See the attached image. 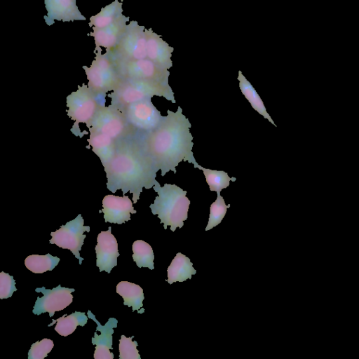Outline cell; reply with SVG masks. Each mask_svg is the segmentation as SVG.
I'll list each match as a JSON object with an SVG mask.
<instances>
[{
    "label": "cell",
    "instance_id": "13",
    "mask_svg": "<svg viewBox=\"0 0 359 359\" xmlns=\"http://www.w3.org/2000/svg\"><path fill=\"white\" fill-rule=\"evenodd\" d=\"M111 227L109 226L106 231H101L97 238L96 266L101 272L105 271L109 273L111 269L117 265V258L120 255L118 250V243L114 236L111 233Z\"/></svg>",
    "mask_w": 359,
    "mask_h": 359
},
{
    "label": "cell",
    "instance_id": "24",
    "mask_svg": "<svg viewBox=\"0 0 359 359\" xmlns=\"http://www.w3.org/2000/svg\"><path fill=\"white\" fill-rule=\"evenodd\" d=\"M122 4V1L115 0L102 8L99 13L90 18L89 27L103 28L114 22L123 15Z\"/></svg>",
    "mask_w": 359,
    "mask_h": 359
},
{
    "label": "cell",
    "instance_id": "4",
    "mask_svg": "<svg viewBox=\"0 0 359 359\" xmlns=\"http://www.w3.org/2000/svg\"><path fill=\"white\" fill-rule=\"evenodd\" d=\"M154 95L163 97L176 103L174 93L169 84L130 79H121L114 90L107 94L110 105L122 110L126 106Z\"/></svg>",
    "mask_w": 359,
    "mask_h": 359
},
{
    "label": "cell",
    "instance_id": "31",
    "mask_svg": "<svg viewBox=\"0 0 359 359\" xmlns=\"http://www.w3.org/2000/svg\"><path fill=\"white\" fill-rule=\"evenodd\" d=\"M15 281L13 277L7 273H0V299H7L16 291Z\"/></svg>",
    "mask_w": 359,
    "mask_h": 359
},
{
    "label": "cell",
    "instance_id": "8",
    "mask_svg": "<svg viewBox=\"0 0 359 359\" xmlns=\"http://www.w3.org/2000/svg\"><path fill=\"white\" fill-rule=\"evenodd\" d=\"M144 26L137 21H131L117 46L107 50L112 61H125L147 58V39Z\"/></svg>",
    "mask_w": 359,
    "mask_h": 359
},
{
    "label": "cell",
    "instance_id": "25",
    "mask_svg": "<svg viewBox=\"0 0 359 359\" xmlns=\"http://www.w3.org/2000/svg\"><path fill=\"white\" fill-rule=\"evenodd\" d=\"M193 165L194 168L203 171L209 189L212 191H221L229 186L231 181L235 182L236 180L235 177H230L225 171L205 168L196 161Z\"/></svg>",
    "mask_w": 359,
    "mask_h": 359
},
{
    "label": "cell",
    "instance_id": "5",
    "mask_svg": "<svg viewBox=\"0 0 359 359\" xmlns=\"http://www.w3.org/2000/svg\"><path fill=\"white\" fill-rule=\"evenodd\" d=\"M100 46H95V57L90 67L83 66L88 81V86L99 99L105 102L107 93L112 91L121 78L108 54H102Z\"/></svg>",
    "mask_w": 359,
    "mask_h": 359
},
{
    "label": "cell",
    "instance_id": "29",
    "mask_svg": "<svg viewBox=\"0 0 359 359\" xmlns=\"http://www.w3.org/2000/svg\"><path fill=\"white\" fill-rule=\"evenodd\" d=\"M130 337L121 335L119 340V358L120 359H140L141 356L137 349L138 345L136 341H133Z\"/></svg>",
    "mask_w": 359,
    "mask_h": 359
},
{
    "label": "cell",
    "instance_id": "17",
    "mask_svg": "<svg viewBox=\"0 0 359 359\" xmlns=\"http://www.w3.org/2000/svg\"><path fill=\"white\" fill-rule=\"evenodd\" d=\"M47 15L44 20L48 25L54 24L55 20L62 22L86 20L81 13L76 0H44Z\"/></svg>",
    "mask_w": 359,
    "mask_h": 359
},
{
    "label": "cell",
    "instance_id": "20",
    "mask_svg": "<svg viewBox=\"0 0 359 359\" xmlns=\"http://www.w3.org/2000/svg\"><path fill=\"white\" fill-rule=\"evenodd\" d=\"M168 283L183 282L191 279V276L196 273L190 259L184 255L178 252L171 262L168 269Z\"/></svg>",
    "mask_w": 359,
    "mask_h": 359
},
{
    "label": "cell",
    "instance_id": "23",
    "mask_svg": "<svg viewBox=\"0 0 359 359\" xmlns=\"http://www.w3.org/2000/svg\"><path fill=\"white\" fill-rule=\"evenodd\" d=\"M87 321L88 317L85 313L75 311L69 316L64 314L57 320H53V323L48 326H51L56 323L55 330L60 335L67 337L73 333L78 325L84 326Z\"/></svg>",
    "mask_w": 359,
    "mask_h": 359
},
{
    "label": "cell",
    "instance_id": "12",
    "mask_svg": "<svg viewBox=\"0 0 359 359\" xmlns=\"http://www.w3.org/2000/svg\"><path fill=\"white\" fill-rule=\"evenodd\" d=\"M35 291L43 293V296L37 297L32 313L35 315H40L48 312L49 316L52 317L56 311L63 310L72 302V292L75 290L58 285L51 290L41 287L36 288Z\"/></svg>",
    "mask_w": 359,
    "mask_h": 359
},
{
    "label": "cell",
    "instance_id": "27",
    "mask_svg": "<svg viewBox=\"0 0 359 359\" xmlns=\"http://www.w3.org/2000/svg\"><path fill=\"white\" fill-rule=\"evenodd\" d=\"M133 259L140 268L154 269V255L151 245L142 240H137L133 243Z\"/></svg>",
    "mask_w": 359,
    "mask_h": 359
},
{
    "label": "cell",
    "instance_id": "2",
    "mask_svg": "<svg viewBox=\"0 0 359 359\" xmlns=\"http://www.w3.org/2000/svg\"><path fill=\"white\" fill-rule=\"evenodd\" d=\"M159 125L149 133L141 134L143 146L154 161L161 176L169 171L176 173L181 161L194 164L193 136L189 120L178 106L177 111H167Z\"/></svg>",
    "mask_w": 359,
    "mask_h": 359
},
{
    "label": "cell",
    "instance_id": "32",
    "mask_svg": "<svg viewBox=\"0 0 359 359\" xmlns=\"http://www.w3.org/2000/svg\"><path fill=\"white\" fill-rule=\"evenodd\" d=\"M121 1L123 2V0H121Z\"/></svg>",
    "mask_w": 359,
    "mask_h": 359
},
{
    "label": "cell",
    "instance_id": "15",
    "mask_svg": "<svg viewBox=\"0 0 359 359\" xmlns=\"http://www.w3.org/2000/svg\"><path fill=\"white\" fill-rule=\"evenodd\" d=\"M88 317L97 323L92 344L96 345L94 351L95 359H113L114 354L109 351L112 349L114 328L117 327L118 321L115 318H109L104 325H102L89 310Z\"/></svg>",
    "mask_w": 359,
    "mask_h": 359
},
{
    "label": "cell",
    "instance_id": "3",
    "mask_svg": "<svg viewBox=\"0 0 359 359\" xmlns=\"http://www.w3.org/2000/svg\"><path fill=\"white\" fill-rule=\"evenodd\" d=\"M153 189L158 196L149 205L152 214L158 215L165 229L170 226L174 232L177 227L182 228L188 217L190 205L186 196L187 191L175 184L165 183L161 187L158 181Z\"/></svg>",
    "mask_w": 359,
    "mask_h": 359
},
{
    "label": "cell",
    "instance_id": "9",
    "mask_svg": "<svg viewBox=\"0 0 359 359\" xmlns=\"http://www.w3.org/2000/svg\"><path fill=\"white\" fill-rule=\"evenodd\" d=\"M112 62L121 79L169 84L170 72L168 69L160 67L148 58Z\"/></svg>",
    "mask_w": 359,
    "mask_h": 359
},
{
    "label": "cell",
    "instance_id": "14",
    "mask_svg": "<svg viewBox=\"0 0 359 359\" xmlns=\"http://www.w3.org/2000/svg\"><path fill=\"white\" fill-rule=\"evenodd\" d=\"M102 212L105 222L118 224L130 220V214L137 212L128 196L121 197L111 194L103 198Z\"/></svg>",
    "mask_w": 359,
    "mask_h": 359
},
{
    "label": "cell",
    "instance_id": "6",
    "mask_svg": "<svg viewBox=\"0 0 359 359\" xmlns=\"http://www.w3.org/2000/svg\"><path fill=\"white\" fill-rule=\"evenodd\" d=\"M67 114L74 123L71 129L76 136L82 137L79 124L88 123L93 118L100 106H104L105 102L101 100L84 83L78 86V89L67 95L66 98Z\"/></svg>",
    "mask_w": 359,
    "mask_h": 359
},
{
    "label": "cell",
    "instance_id": "7",
    "mask_svg": "<svg viewBox=\"0 0 359 359\" xmlns=\"http://www.w3.org/2000/svg\"><path fill=\"white\" fill-rule=\"evenodd\" d=\"M86 127L90 134H105L115 140L137 133L128 123L123 111L110 104L100 106Z\"/></svg>",
    "mask_w": 359,
    "mask_h": 359
},
{
    "label": "cell",
    "instance_id": "26",
    "mask_svg": "<svg viewBox=\"0 0 359 359\" xmlns=\"http://www.w3.org/2000/svg\"><path fill=\"white\" fill-rule=\"evenodd\" d=\"M59 262L60 258L47 253L45 255H29L25 259V264L30 271L34 273H43L47 271H52Z\"/></svg>",
    "mask_w": 359,
    "mask_h": 359
},
{
    "label": "cell",
    "instance_id": "28",
    "mask_svg": "<svg viewBox=\"0 0 359 359\" xmlns=\"http://www.w3.org/2000/svg\"><path fill=\"white\" fill-rule=\"evenodd\" d=\"M216 200L211 204L210 208V215L208 225L205 231H208L217 226L224 217L227 209L230 205H226L223 197L220 195V191H217Z\"/></svg>",
    "mask_w": 359,
    "mask_h": 359
},
{
    "label": "cell",
    "instance_id": "11",
    "mask_svg": "<svg viewBox=\"0 0 359 359\" xmlns=\"http://www.w3.org/2000/svg\"><path fill=\"white\" fill-rule=\"evenodd\" d=\"M90 231V226L84 225V220L81 214L77 217L62 225L54 232L50 233L52 238L50 239V244H55L63 249L69 250L82 264L83 258L80 256V250L86 236L84 232Z\"/></svg>",
    "mask_w": 359,
    "mask_h": 359
},
{
    "label": "cell",
    "instance_id": "18",
    "mask_svg": "<svg viewBox=\"0 0 359 359\" xmlns=\"http://www.w3.org/2000/svg\"><path fill=\"white\" fill-rule=\"evenodd\" d=\"M129 19V17L122 15L105 27H93V30L89 35L94 37L95 46L104 47L106 50H111L117 46L123 36L127 28L126 22Z\"/></svg>",
    "mask_w": 359,
    "mask_h": 359
},
{
    "label": "cell",
    "instance_id": "22",
    "mask_svg": "<svg viewBox=\"0 0 359 359\" xmlns=\"http://www.w3.org/2000/svg\"><path fill=\"white\" fill-rule=\"evenodd\" d=\"M237 79L239 81V88L242 94L248 100L252 107L274 126H276L272 118L267 112L262 100L252 85L243 76L241 71H238Z\"/></svg>",
    "mask_w": 359,
    "mask_h": 359
},
{
    "label": "cell",
    "instance_id": "21",
    "mask_svg": "<svg viewBox=\"0 0 359 359\" xmlns=\"http://www.w3.org/2000/svg\"><path fill=\"white\" fill-rule=\"evenodd\" d=\"M116 292L123 299V304L137 310L138 313H143V300L144 299L142 288L128 281H121L116 285Z\"/></svg>",
    "mask_w": 359,
    "mask_h": 359
},
{
    "label": "cell",
    "instance_id": "1",
    "mask_svg": "<svg viewBox=\"0 0 359 359\" xmlns=\"http://www.w3.org/2000/svg\"><path fill=\"white\" fill-rule=\"evenodd\" d=\"M103 167L107 189L112 193L120 189L123 195L132 194L134 203L140 199L143 188H153L159 170L138 133L116 140L115 154Z\"/></svg>",
    "mask_w": 359,
    "mask_h": 359
},
{
    "label": "cell",
    "instance_id": "30",
    "mask_svg": "<svg viewBox=\"0 0 359 359\" xmlns=\"http://www.w3.org/2000/svg\"><path fill=\"white\" fill-rule=\"evenodd\" d=\"M54 346L53 341L50 339H43L32 344L28 351V359H43L48 355Z\"/></svg>",
    "mask_w": 359,
    "mask_h": 359
},
{
    "label": "cell",
    "instance_id": "10",
    "mask_svg": "<svg viewBox=\"0 0 359 359\" xmlns=\"http://www.w3.org/2000/svg\"><path fill=\"white\" fill-rule=\"evenodd\" d=\"M121 111L129 125L138 133L144 134L156 128L163 116L154 105L151 98L132 103Z\"/></svg>",
    "mask_w": 359,
    "mask_h": 359
},
{
    "label": "cell",
    "instance_id": "19",
    "mask_svg": "<svg viewBox=\"0 0 359 359\" xmlns=\"http://www.w3.org/2000/svg\"><path fill=\"white\" fill-rule=\"evenodd\" d=\"M88 146L92 151L99 157L102 165L104 166L114 156L116 151V140L105 134H90L87 139Z\"/></svg>",
    "mask_w": 359,
    "mask_h": 359
},
{
    "label": "cell",
    "instance_id": "16",
    "mask_svg": "<svg viewBox=\"0 0 359 359\" xmlns=\"http://www.w3.org/2000/svg\"><path fill=\"white\" fill-rule=\"evenodd\" d=\"M147 39V58L160 67L169 69L172 67L171 60L173 47L163 41L161 35L154 32L151 28L144 29Z\"/></svg>",
    "mask_w": 359,
    "mask_h": 359
}]
</instances>
